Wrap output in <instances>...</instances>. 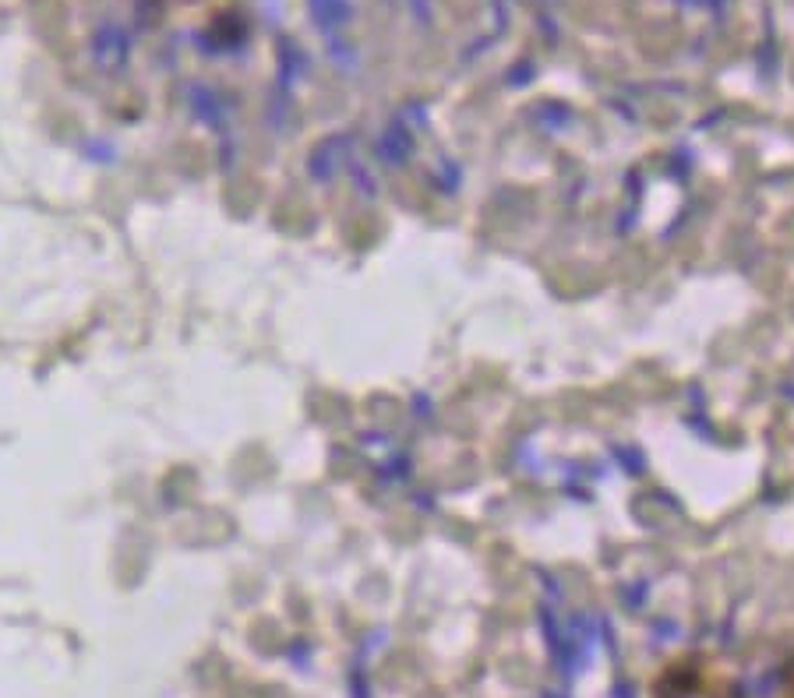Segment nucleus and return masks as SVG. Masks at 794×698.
Masks as SVG:
<instances>
[{"label": "nucleus", "instance_id": "obj_1", "mask_svg": "<svg viewBox=\"0 0 794 698\" xmlns=\"http://www.w3.org/2000/svg\"><path fill=\"white\" fill-rule=\"evenodd\" d=\"M92 50H96V53L110 50L106 67H117V64H124V57H128V39L120 36L117 29H103V32H96V43H92Z\"/></svg>", "mask_w": 794, "mask_h": 698}, {"label": "nucleus", "instance_id": "obj_2", "mask_svg": "<svg viewBox=\"0 0 794 698\" xmlns=\"http://www.w3.org/2000/svg\"><path fill=\"white\" fill-rule=\"evenodd\" d=\"M311 4H315V11H318V18H322V22L343 15V0H311Z\"/></svg>", "mask_w": 794, "mask_h": 698}]
</instances>
